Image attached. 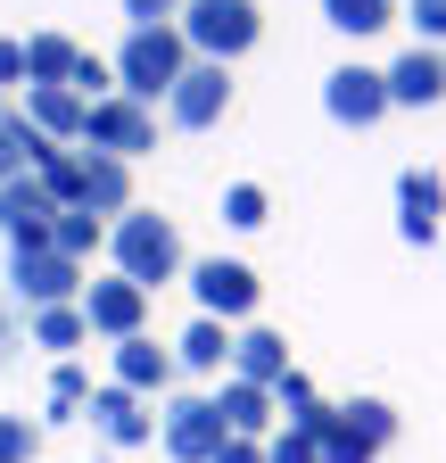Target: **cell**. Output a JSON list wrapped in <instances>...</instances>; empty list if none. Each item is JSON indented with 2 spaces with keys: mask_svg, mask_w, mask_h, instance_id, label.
Here are the masks:
<instances>
[{
  "mask_svg": "<svg viewBox=\"0 0 446 463\" xmlns=\"http://www.w3.org/2000/svg\"><path fill=\"white\" fill-rule=\"evenodd\" d=\"M182 67H190V42H182V25H141V33H125V50H116V91L125 99H165L182 83Z\"/></svg>",
  "mask_w": 446,
  "mask_h": 463,
  "instance_id": "obj_1",
  "label": "cell"
},
{
  "mask_svg": "<svg viewBox=\"0 0 446 463\" xmlns=\"http://www.w3.org/2000/svg\"><path fill=\"white\" fill-rule=\"evenodd\" d=\"M107 249H116V273L125 281H141V289H157V281H174L182 273V232L165 223V215H116L107 223Z\"/></svg>",
  "mask_w": 446,
  "mask_h": 463,
  "instance_id": "obj_2",
  "label": "cell"
},
{
  "mask_svg": "<svg viewBox=\"0 0 446 463\" xmlns=\"http://www.w3.org/2000/svg\"><path fill=\"white\" fill-rule=\"evenodd\" d=\"M182 42H190V58H215V67H232L240 50H256V33H265V9L256 0H182Z\"/></svg>",
  "mask_w": 446,
  "mask_h": 463,
  "instance_id": "obj_3",
  "label": "cell"
},
{
  "mask_svg": "<svg viewBox=\"0 0 446 463\" xmlns=\"http://www.w3.org/2000/svg\"><path fill=\"white\" fill-rule=\"evenodd\" d=\"M83 141L99 149V157H141V149H157V125H149V108L141 99H125V91H107V99H91V116H83Z\"/></svg>",
  "mask_w": 446,
  "mask_h": 463,
  "instance_id": "obj_4",
  "label": "cell"
},
{
  "mask_svg": "<svg viewBox=\"0 0 446 463\" xmlns=\"http://www.w3.org/2000/svg\"><path fill=\"white\" fill-rule=\"evenodd\" d=\"M157 439L174 463H215V447L232 439L215 414V397H165V414H157Z\"/></svg>",
  "mask_w": 446,
  "mask_h": 463,
  "instance_id": "obj_5",
  "label": "cell"
},
{
  "mask_svg": "<svg viewBox=\"0 0 446 463\" xmlns=\"http://www.w3.org/2000/svg\"><path fill=\"white\" fill-rule=\"evenodd\" d=\"M9 281L25 307H75L83 298V265L59 249H9Z\"/></svg>",
  "mask_w": 446,
  "mask_h": 463,
  "instance_id": "obj_6",
  "label": "cell"
},
{
  "mask_svg": "<svg viewBox=\"0 0 446 463\" xmlns=\"http://www.w3.org/2000/svg\"><path fill=\"white\" fill-rule=\"evenodd\" d=\"M223 108H232V67H215V58H190L182 83L165 91V116H174L182 133H207Z\"/></svg>",
  "mask_w": 446,
  "mask_h": 463,
  "instance_id": "obj_7",
  "label": "cell"
},
{
  "mask_svg": "<svg viewBox=\"0 0 446 463\" xmlns=\"http://www.w3.org/2000/svg\"><path fill=\"white\" fill-rule=\"evenodd\" d=\"M50 215H59V199L42 191L33 165L0 183V232H9V249H50Z\"/></svg>",
  "mask_w": 446,
  "mask_h": 463,
  "instance_id": "obj_8",
  "label": "cell"
},
{
  "mask_svg": "<svg viewBox=\"0 0 446 463\" xmlns=\"http://www.w3.org/2000/svg\"><path fill=\"white\" fill-rule=\"evenodd\" d=\"M190 289H199V315H215V323H248L256 315V273L232 265V257L190 265Z\"/></svg>",
  "mask_w": 446,
  "mask_h": 463,
  "instance_id": "obj_9",
  "label": "cell"
},
{
  "mask_svg": "<svg viewBox=\"0 0 446 463\" xmlns=\"http://www.w3.org/2000/svg\"><path fill=\"white\" fill-rule=\"evenodd\" d=\"M83 323L99 331V339H141V323H149V289L141 281H83Z\"/></svg>",
  "mask_w": 446,
  "mask_h": 463,
  "instance_id": "obj_10",
  "label": "cell"
},
{
  "mask_svg": "<svg viewBox=\"0 0 446 463\" xmlns=\"http://www.w3.org/2000/svg\"><path fill=\"white\" fill-rule=\"evenodd\" d=\"M322 108H330V125L364 133V125H380V116H388V75H380V67H339V75L322 83Z\"/></svg>",
  "mask_w": 446,
  "mask_h": 463,
  "instance_id": "obj_11",
  "label": "cell"
},
{
  "mask_svg": "<svg viewBox=\"0 0 446 463\" xmlns=\"http://www.w3.org/2000/svg\"><path fill=\"white\" fill-rule=\"evenodd\" d=\"M438 215H446V183H438L430 165H405L397 174V232H405L413 249H430L438 241Z\"/></svg>",
  "mask_w": 446,
  "mask_h": 463,
  "instance_id": "obj_12",
  "label": "cell"
},
{
  "mask_svg": "<svg viewBox=\"0 0 446 463\" xmlns=\"http://www.w3.org/2000/svg\"><path fill=\"white\" fill-rule=\"evenodd\" d=\"M91 430L107 439V447H141V439H157V414H149V397H133V389H91Z\"/></svg>",
  "mask_w": 446,
  "mask_h": 463,
  "instance_id": "obj_13",
  "label": "cell"
},
{
  "mask_svg": "<svg viewBox=\"0 0 446 463\" xmlns=\"http://www.w3.org/2000/svg\"><path fill=\"white\" fill-rule=\"evenodd\" d=\"M446 99V50L413 42L397 67H388V108H438Z\"/></svg>",
  "mask_w": 446,
  "mask_h": 463,
  "instance_id": "obj_14",
  "label": "cell"
},
{
  "mask_svg": "<svg viewBox=\"0 0 446 463\" xmlns=\"http://www.w3.org/2000/svg\"><path fill=\"white\" fill-rule=\"evenodd\" d=\"M83 116H91V99L75 91V83H42V91H25V125L42 133V141H83Z\"/></svg>",
  "mask_w": 446,
  "mask_h": 463,
  "instance_id": "obj_15",
  "label": "cell"
},
{
  "mask_svg": "<svg viewBox=\"0 0 446 463\" xmlns=\"http://www.w3.org/2000/svg\"><path fill=\"white\" fill-rule=\"evenodd\" d=\"M174 356H165V347L141 331V339H116V389H133V397H165V389H174Z\"/></svg>",
  "mask_w": 446,
  "mask_h": 463,
  "instance_id": "obj_16",
  "label": "cell"
},
{
  "mask_svg": "<svg viewBox=\"0 0 446 463\" xmlns=\"http://www.w3.org/2000/svg\"><path fill=\"white\" fill-rule=\"evenodd\" d=\"M75 207H91V215H125V207H133V165L83 149V191H75Z\"/></svg>",
  "mask_w": 446,
  "mask_h": 463,
  "instance_id": "obj_17",
  "label": "cell"
},
{
  "mask_svg": "<svg viewBox=\"0 0 446 463\" xmlns=\"http://www.w3.org/2000/svg\"><path fill=\"white\" fill-rule=\"evenodd\" d=\"M232 373L256 381V389H273V381L290 373V339H282V331H265V323H248V331L232 339Z\"/></svg>",
  "mask_w": 446,
  "mask_h": 463,
  "instance_id": "obj_18",
  "label": "cell"
},
{
  "mask_svg": "<svg viewBox=\"0 0 446 463\" xmlns=\"http://www.w3.org/2000/svg\"><path fill=\"white\" fill-rule=\"evenodd\" d=\"M215 414H223V430L232 439H265V422H273V389H256V381H223L215 389Z\"/></svg>",
  "mask_w": 446,
  "mask_h": 463,
  "instance_id": "obj_19",
  "label": "cell"
},
{
  "mask_svg": "<svg viewBox=\"0 0 446 463\" xmlns=\"http://www.w3.org/2000/svg\"><path fill=\"white\" fill-rule=\"evenodd\" d=\"M75 58H83V50H75L67 33H33V42H25V91H42V83H75Z\"/></svg>",
  "mask_w": 446,
  "mask_h": 463,
  "instance_id": "obj_20",
  "label": "cell"
},
{
  "mask_svg": "<svg viewBox=\"0 0 446 463\" xmlns=\"http://www.w3.org/2000/svg\"><path fill=\"white\" fill-rule=\"evenodd\" d=\"M223 356H232V339H223L215 315H199V323L182 331V347H174V364H182V373H223Z\"/></svg>",
  "mask_w": 446,
  "mask_h": 463,
  "instance_id": "obj_21",
  "label": "cell"
},
{
  "mask_svg": "<svg viewBox=\"0 0 446 463\" xmlns=\"http://www.w3.org/2000/svg\"><path fill=\"white\" fill-rule=\"evenodd\" d=\"M99 241H107V232H99V215H91V207H59V215H50V249H59V257H75V265H83Z\"/></svg>",
  "mask_w": 446,
  "mask_h": 463,
  "instance_id": "obj_22",
  "label": "cell"
},
{
  "mask_svg": "<svg viewBox=\"0 0 446 463\" xmlns=\"http://www.w3.org/2000/svg\"><path fill=\"white\" fill-rule=\"evenodd\" d=\"M83 339H91L83 298L75 307H33V347H59V356H67V347H83Z\"/></svg>",
  "mask_w": 446,
  "mask_h": 463,
  "instance_id": "obj_23",
  "label": "cell"
},
{
  "mask_svg": "<svg viewBox=\"0 0 446 463\" xmlns=\"http://www.w3.org/2000/svg\"><path fill=\"white\" fill-rule=\"evenodd\" d=\"M42 157V133L25 125V108H0V183H9V174H25Z\"/></svg>",
  "mask_w": 446,
  "mask_h": 463,
  "instance_id": "obj_24",
  "label": "cell"
},
{
  "mask_svg": "<svg viewBox=\"0 0 446 463\" xmlns=\"http://www.w3.org/2000/svg\"><path fill=\"white\" fill-rule=\"evenodd\" d=\"M322 17L364 42V33H380V25H397V0H322Z\"/></svg>",
  "mask_w": 446,
  "mask_h": 463,
  "instance_id": "obj_25",
  "label": "cell"
},
{
  "mask_svg": "<svg viewBox=\"0 0 446 463\" xmlns=\"http://www.w3.org/2000/svg\"><path fill=\"white\" fill-rule=\"evenodd\" d=\"M83 405H91V373H83V364L67 356L59 373H50V414H59V422H75Z\"/></svg>",
  "mask_w": 446,
  "mask_h": 463,
  "instance_id": "obj_26",
  "label": "cell"
},
{
  "mask_svg": "<svg viewBox=\"0 0 446 463\" xmlns=\"http://www.w3.org/2000/svg\"><path fill=\"white\" fill-rule=\"evenodd\" d=\"M372 455H380V447H372V439H364V430H356L348 414L322 430V463H372Z\"/></svg>",
  "mask_w": 446,
  "mask_h": 463,
  "instance_id": "obj_27",
  "label": "cell"
},
{
  "mask_svg": "<svg viewBox=\"0 0 446 463\" xmlns=\"http://www.w3.org/2000/svg\"><path fill=\"white\" fill-rule=\"evenodd\" d=\"M339 414H348L372 447H388V439H397V405H380V397H356V405H339Z\"/></svg>",
  "mask_w": 446,
  "mask_h": 463,
  "instance_id": "obj_28",
  "label": "cell"
},
{
  "mask_svg": "<svg viewBox=\"0 0 446 463\" xmlns=\"http://www.w3.org/2000/svg\"><path fill=\"white\" fill-rule=\"evenodd\" d=\"M42 455V430L25 414H0V463H33Z\"/></svg>",
  "mask_w": 446,
  "mask_h": 463,
  "instance_id": "obj_29",
  "label": "cell"
},
{
  "mask_svg": "<svg viewBox=\"0 0 446 463\" xmlns=\"http://www.w3.org/2000/svg\"><path fill=\"white\" fill-rule=\"evenodd\" d=\"M223 223H232V232H256L265 223V191L256 183H232V191H223Z\"/></svg>",
  "mask_w": 446,
  "mask_h": 463,
  "instance_id": "obj_30",
  "label": "cell"
},
{
  "mask_svg": "<svg viewBox=\"0 0 446 463\" xmlns=\"http://www.w3.org/2000/svg\"><path fill=\"white\" fill-rule=\"evenodd\" d=\"M75 91H83V99H107V91H116V67H99V58L83 50V58H75Z\"/></svg>",
  "mask_w": 446,
  "mask_h": 463,
  "instance_id": "obj_31",
  "label": "cell"
},
{
  "mask_svg": "<svg viewBox=\"0 0 446 463\" xmlns=\"http://www.w3.org/2000/svg\"><path fill=\"white\" fill-rule=\"evenodd\" d=\"M265 463H322V447L298 439V430H282V439H265Z\"/></svg>",
  "mask_w": 446,
  "mask_h": 463,
  "instance_id": "obj_32",
  "label": "cell"
},
{
  "mask_svg": "<svg viewBox=\"0 0 446 463\" xmlns=\"http://www.w3.org/2000/svg\"><path fill=\"white\" fill-rule=\"evenodd\" d=\"M125 17H133V33H141V25H174L182 0H125Z\"/></svg>",
  "mask_w": 446,
  "mask_h": 463,
  "instance_id": "obj_33",
  "label": "cell"
},
{
  "mask_svg": "<svg viewBox=\"0 0 446 463\" xmlns=\"http://www.w3.org/2000/svg\"><path fill=\"white\" fill-rule=\"evenodd\" d=\"M405 17H413V33H422V42H446V0H413Z\"/></svg>",
  "mask_w": 446,
  "mask_h": 463,
  "instance_id": "obj_34",
  "label": "cell"
},
{
  "mask_svg": "<svg viewBox=\"0 0 446 463\" xmlns=\"http://www.w3.org/2000/svg\"><path fill=\"white\" fill-rule=\"evenodd\" d=\"M215 463H265V439H223Z\"/></svg>",
  "mask_w": 446,
  "mask_h": 463,
  "instance_id": "obj_35",
  "label": "cell"
},
{
  "mask_svg": "<svg viewBox=\"0 0 446 463\" xmlns=\"http://www.w3.org/2000/svg\"><path fill=\"white\" fill-rule=\"evenodd\" d=\"M25 83V42H0V91Z\"/></svg>",
  "mask_w": 446,
  "mask_h": 463,
  "instance_id": "obj_36",
  "label": "cell"
},
{
  "mask_svg": "<svg viewBox=\"0 0 446 463\" xmlns=\"http://www.w3.org/2000/svg\"><path fill=\"white\" fill-rule=\"evenodd\" d=\"M0 356H9V307H0Z\"/></svg>",
  "mask_w": 446,
  "mask_h": 463,
  "instance_id": "obj_37",
  "label": "cell"
}]
</instances>
